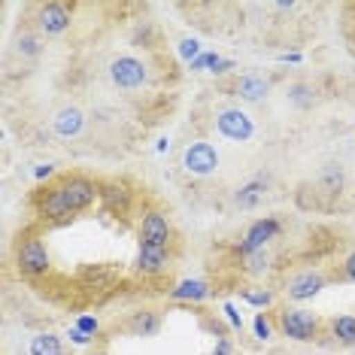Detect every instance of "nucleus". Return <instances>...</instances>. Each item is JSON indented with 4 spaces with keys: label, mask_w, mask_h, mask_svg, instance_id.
<instances>
[{
    "label": "nucleus",
    "mask_w": 355,
    "mask_h": 355,
    "mask_svg": "<svg viewBox=\"0 0 355 355\" xmlns=\"http://www.w3.org/2000/svg\"><path fill=\"white\" fill-rule=\"evenodd\" d=\"M279 61H282V64H301V61H304V55H301V52H282V55H279Z\"/></svg>",
    "instance_id": "obj_35"
},
{
    "label": "nucleus",
    "mask_w": 355,
    "mask_h": 355,
    "mask_svg": "<svg viewBox=\"0 0 355 355\" xmlns=\"http://www.w3.org/2000/svg\"><path fill=\"white\" fill-rule=\"evenodd\" d=\"M140 40L146 46H152V25H149V21H143V25L134 28V43H140Z\"/></svg>",
    "instance_id": "obj_31"
},
{
    "label": "nucleus",
    "mask_w": 355,
    "mask_h": 355,
    "mask_svg": "<svg viewBox=\"0 0 355 355\" xmlns=\"http://www.w3.org/2000/svg\"><path fill=\"white\" fill-rule=\"evenodd\" d=\"M182 171L191 176H213L219 171V149L207 140H191L182 149Z\"/></svg>",
    "instance_id": "obj_8"
},
{
    "label": "nucleus",
    "mask_w": 355,
    "mask_h": 355,
    "mask_svg": "<svg viewBox=\"0 0 355 355\" xmlns=\"http://www.w3.org/2000/svg\"><path fill=\"white\" fill-rule=\"evenodd\" d=\"M94 200H101V182L88 180L83 173H67L34 200V209L43 222L61 225L94 207Z\"/></svg>",
    "instance_id": "obj_1"
},
{
    "label": "nucleus",
    "mask_w": 355,
    "mask_h": 355,
    "mask_svg": "<svg viewBox=\"0 0 355 355\" xmlns=\"http://www.w3.org/2000/svg\"><path fill=\"white\" fill-rule=\"evenodd\" d=\"M209 295H213V286H209L207 279H198V277L180 279L171 288V301H176V304H204Z\"/></svg>",
    "instance_id": "obj_12"
},
{
    "label": "nucleus",
    "mask_w": 355,
    "mask_h": 355,
    "mask_svg": "<svg viewBox=\"0 0 355 355\" xmlns=\"http://www.w3.org/2000/svg\"><path fill=\"white\" fill-rule=\"evenodd\" d=\"M319 185L325 195H337L343 189V167L340 164H328L322 167V176H319Z\"/></svg>",
    "instance_id": "obj_22"
},
{
    "label": "nucleus",
    "mask_w": 355,
    "mask_h": 355,
    "mask_svg": "<svg viewBox=\"0 0 355 355\" xmlns=\"http://www.w3.org/2000/svg\"><path fill=\"white\" fill-rule=\"evenodd\" d=\"M279 234H282V225H279L277 216H261V219L249 222V228L243 231V237H240V243H237L240 258L264 252V249H268Z\"/></svg>",
    "instance_id": "obj_5"
},
{
    "label": "nucleus",
    "mask_w": 355,
    "mask_h": 355,
    "mask_svg": "<svg viewBox=\"0 0 355 355\" xmlns=\"http://www.w3.org/2000/svg\"><path fill=\"white\" fill-rule=\"evenodd\" d=\"M273 331H277V325H273V319L268 316V313H255V319H252V334H255V340L268 343L270 337H273Z\"/></svg>",
    "instance_id": "obj_26"
},
{
    "label": "nucleus",
    "mask_w": 355,
    "mask_h": 355,
    "mask_svg": "<svg viewBox=\"0 0 355 355\" xmlns=\"http://www.w3.org/2000/svg\"><path fill=\"white\" fill-rule=\"evenodd\" d=\"M331 337L343 346H355V316L352 313H343V316H334L328 322Z\"/></svg>",
    "instance_id": "obj_20"
},
{
    "label": "nucleus",
    "mask_w": 355,
    "mask_h": 355,
    "mask_svg": "<svg viewBox=\"0 0 355 355\" xmlns=\"http://www.w3.org/2000/svg\"><path fill=\"white\" fill-rule=\"evenodd\" d=\"M67 340H70V343H76V346H92V343H94V337L83 334V331L73 325V328H67Z\"/></svg>",
    "instance_id": "obj_30"
},
{
    "label": "nucleus",
    "mask_w": 355,
    "mask_h": 355,
    "mask_svg": "<svg viewBox=\"0 0 355 355\" xmlns=\"http://www.w3.org/2000/svg\"><path fill=\"white\" fill-rule=\"evenodd\" d=\"M101 200L112 209V213H128V207H131V189L119 180L101 182Z\"/></svg>",
    "instance_id": "obj_15"
},
{
    "label": "nucleus",
    "mask_w": 355,
    "mask_h": 355,
    "mask_svg": "<svg viewBox=\"0 0 355 355\" xmlns=\"http://www.w3.org/2000/svg\"><path fill=\"white\" fill-rule=\"evenodd\" d=\"M167 149H171V140H167V137H161V140H158V155H164Z\"/></svg>",
    "instance_id": "obj_37"
},
{
    "label": "nucleus",
    "mask_w": 355,
    "mask_h": 355,
    "mask_svg": "<svg viewBox=\"0 0 355 355\" xmlns=\"http://www.w3.org/2000/svg\"><path fill=\"white\" fill-rule=\"evenodd\" d=\"M213 355H234V343H231V337H216Z\"/></svg>",
    "instance_id": "obj_33"
},
{
    "label": "nucleus",
    "mask_w": 355,
    "mask_h": 355,
    "mask_svg": "<svg viewBox=\"0 0 355 355\" xmlns=\"http://www.w3.org/2000/svg\"><path fill=\"white\" fill-rule=\"evenodd\" d=\"M110 83L122 92H137L149 83V64L137 55H119L110 61Z\"/></svg>",
    "instance_id": "obj_4"
},
{
    "label": "nucleus",
    "mask_w": 355,
    "mask_h": 355,
    "mask_svg": "<svg viewBox=\"0 0 355 355\" xmlns=\"http://www.w3.org/2000/svg\"><path fill=\"white\" fill-rule=\"evenodd\" d=\"M92 355H110V352H92Z\"/></svg>",
    "instance_id": "obj_38"
},
{
    "label": "nucleus",
    "mask_w": 355,
    "mask_h": 355,
    "mask_svg": "<svg viewBox=\"0 0 355 355\" xmlns=\"http://www.w3.org/2000/svg\"><path fill=\"white\" fill-rule=\"evenodd\" d=\"M264 195H268V180L258 176V180H249L234 191V204H237L240 209H255L264 200Z\"/></svg>",
    "instance_id": "obj_16"
},
{
    "label": "nucleus",
    "mask_w": 355,
    "mask_h": 355,
    "mask_svg": "<svg viewBox=\"0 0 355 355\" xmlns=\"http://www.w3.org/2000/svg\"><path fill=\"white\" fill-rule=\"evenodd\" d=\"M270 270V255L268 252H255L243 258V273L246 277H264Z\"/></svg>",
    "instance_id": "obj_24"
},
{
    "label": "nucleus",
    "mask_w": 355,
    "mask_h": 355,
    "mask_svg": "<svg viewBox=\"0 0 355 355\" xmlns=\"http://www.w3.org/2000/svg\"><path fill=\"white\" fill-rule=\"evenodd\" d=\"M37 34L46 37H61L73 25V6L61 3V0H49V3L37 6Z\"/></svg>",
    "instance_id": "obj_7"
},
{
    "label": "nucleus",
    "mask_w": 355,
    "mask_h": 355,
    "mask_svg": "<svg viewBox=\"0 0 355 355\" xmlns=\"http://www.w3.org/2000/svg\"><path fill=\"white\" fill-rule=\"evenodd\" d=\"M325 286H328V277L322 270H301L286 279L282 292H286V297L292 304H304V301H313Z\"/></svg>",
    "instance_id": "obj_9"
},
{
    "label": "nucleus",
    "mask_w": 355,
    "mask_h": 355,
    "mask_svg": "<svg viewBox=\"0 0 355 355\" xmlns=\"http://www.w3.org/2000/svg\"><path fill=\"white\" fill-rule=\"evenodd\" d=\"M273 10H277V12H292L295 10V0H279V3H273Z\"/></svg>",
    "instance_id": "obj_36"
},
{
    "label": "nucleus",
    "mask_w": 355,
    "mask_h": 355,
    "mask_svg": "<svg viewBox=\"0 0 355 355\" xmlns=\"http://www.w3.org/2000/svg\"><path fill=\"white\" fill-rule=\"evenodd\" d=\"M222 313H225V319H228L231 331H243V316H240L237 306H234L231 301H228V304H222Z\"/></svg>",
    "instance_id": "obj_29"
},
{
    "label": "nucleus",
    "mask_w": 355,
    "mask_h": 355,
    "mask_svg": "<svg viewBox=\"0 0 355 355\" xmlns=\"http://www.w3.org/2000/svg\"><path fill=\"white\" fill-rule=\"evenodd\" d=\"M28 355H64V343L55 331H37L28 340Z\"/></svg>",
    "instance_id": "obj_18"
},
{
    "label": "nucleus",
    "mask_w": 355,
    "mask_h": 355,
    "mask_svg": "<svg viewBox=\"0 0 355 355\" xmlns=\"http://www.w3.org/2000/svg\"><path fill=\"white\" fill-rule=\"evenodd\" d=\"M52 128H55V134L64 137V140H70V137H79L85 131V116H83V110L79 107H64L55 112V119H52Z\"/></svg>",
    "instance_id": "obj_14"
},
{
    "label": "nucleus",
    "mask_w": 355,
    "mask_h": 355,
    "mask_svg": "<svg viewBox=\"0 0 355 355\" xmlns=\"http://www.w3.org/2000/svg\"><path fill=\"white\" fill-rule=\"evenodd\" d=\"M288 101H292L295 107H313V88L306 83L288 85Z\"/></svg>",
    "instance_id": "obj_27"
},
{
    "label": "nucleus",
    "mask_w": 355,
    "mask_h": 355,
    "mask_svg": "<svg viewBox=\"0 0 355 355\" xmlns=\"http://www.w3.org/2000/svg\"><path fill=\"white\" fill-rule=\"evenodd\" d=\"M176 55H180L185 64H191V61H198L200 55H204V46H200L198 37H182L180 43H176Z\"/></svg>",
    "instance_id": "obj_25"
},
{
    "label": "nucleus",
    "mask_w": 355,
    "mask_h": 355,
    "mask_svg": "<svg viewBox=\"0 0 355 355\" xmlns=\"http://www.w3.org/2000/svg\"><path fill=\"white\" fill-rule=\"evenodd\" d=\"M243 304L249 306H255L258 313H264V310H270L273 304H277V292L273 288H264V286H252V288H243Z\"/></svg>",
    "instance_id": "obj_21"
},
{
    "label": "nucleus",
    "mask_w": 355,
    "mask_h": 355,
    "mask_svg": "<svg viewBox=\"0 0 355 355\" xmlns=\"http://www.w3.org/2000/svg\"><path fill=\"white\" fill-rule=\"evenodd\" d=\"M31 173H34V180H37V182H43V180H49V176L55 173V164H37Z\"/></svg>",
    "instance_id": "obj_34"
},
{
    "label": "nucleus",
    "mask_w": 355,
    "mask_h": 355,
    "mask_svg": "<svg viewBox=\"0 0 355 355\" xmlns=\"http://www.w3.org/2000/svg\"><path fill=\"white\" fill-rule=\"evenodd\" d=\"M213 128L219 131V137L231 143H249L255 137V122L249 112H243L240 107H225L216 112L213 119Z\"/></svg>",
    "instance_id": "obj_6"
},
{
    "label": "nucleus",
    "mask_w": 355,
    "mask_h": 355,
    "mask_svg": "<svg viewBox=\"0 0 355 355\" xmlns=\"http://www.w3.org/2000/svg\"><path fill=\"white\" fill-rule=\"evenodd\" d=\"M173 264V255L171 249H161V246H149V243H140L137 249V258H134V270L143 273V277H164Z\"/></svg>",
    "instance_id": "obj_11"
},
{
    "label": "nucleus",
    "mask_w": 355,
    "mask_h": 355,
    "mask_svg": "<svg viewBox=\"0 0 355 355\" xmlns=\"http://www.w3.org/2000/svg\"><path fill=\"white\" fill-rule=\"evenodd\" d=\"M73 325H76L79 331H83V334H88V337H98V331H101L98 316H76Z\"/></svg>",
    "instance_id": "obj_28"
},
{
    "label": "nucleus",
    "mask_w": 355,
    "mask_h": 355,
    "mask_svg": "<svg viewBox=\"0 0 355 355\" xmlns=\"http://www.w3.org/2000/svg\"><path fill=\"white\" fill-rule=\"evenodd\" d=\"M15 52L21 55V58H40L43 55V40H40V34H19L15 37Z\"/></svg>",
    "instance_id": "obj_23"
},
{
    "label": "nucleus",
    "mask_w": 355,
    "mask_h": 355,
    "mask_svg": "<svg viewBox=\"0 0 355 355\" xmlns=\"http://www.w3.org/2000/svg\"><path fill=\"white\" fill-rule=\"evenodd\" d=\"M140 243L171 249L173 225H171V219H167V213H161V209H146V213H143V219H140Z\"/></svg>",
    "instance_id": "obj_10"
},
{
    "label": "nucleus",
    "mask_w": 355,
    "mask_h": 355,
    "mask_svg": "<svg viewBox=\"0 0 355 355\" xmlns=\"http://www.w3.org/2000/svg\"><path fill=\"white\" fill-rule=\"evenodd\" d=\"M340 273H343V279L355 282V252H349V255L343 258V264H340Z\"/></svg>",
    "instance_id": "obj_32"
},
{
    "label": "nucleus",
    "mask_w": 355,
    "mask_h": 355,
    "mask_svg": "<svg viewBox=\"0 0 355 355\" xmlns=\"http://www.w3.org/2000/svg\"><path fill=\"white\" fill-rule=\"evenodd\" d=\"M277 328L282 331V337L297 343H313L322 334V322L316 313L304 310V306H286L277 313Z\"/></svg>",
    "instance_id": "obj_3"
},
{
    "label": "nucleus",
    "mask_w": 355,
    "mask_h": 355,
    "mask_svg": "<svg viewBox=\"0 0 355 355\" xmlns=\"http://www.w3.org/2000/svg\"><path fill=\"white\" fill-rule=\"evenodd\" d=\"M234 94H237L243 103H261L270 94V79L258 76V73H243L234 85Z\"/></svg>",
    "instance_id": "obj_13"
},
{
    "label": "nucleus",
    "mask_w": 355,
    "mask_h": 355,
    "mask_svg": "<svg viewBox=\"0 0 355 355\" xmlns=\"http://www.w3.org/2000/svg\"><path fill=\"white\" fill-rule=\"evenodd\" d=\"M231 67H234V61L222 58L219 52H209V49H204V55H200L198 61H191V64H189V70H198V73H213V76L228 73Z\"/></svg>",
    "instance_id": "obj_19"
},
{
    "label": "nucleus",
    "mask_w": 355,
    "mask_h": 355,
    "mask_svg": "<svg viewBox=\"0 0 355 355\" xmlns=\"http://www.w3.org/2000/svg\"><path fill=\"white\" fill-rule=\"evenodd\" d=\"M15 270L25 279H43L52 273V255L40 237H21L15 246Z\"/></svg>",
    "instance_id": "obj_2"
},
{
    "label": "nucleus",
    "mask_w": 355,
    "mask_h": 355,
    "mask_svg": "<svg viewBox=\"0 0 355 355\" xmlns=\"http://www.w3.org/2000/svg\"><path fill=\"white\" fill-rule=\"evenodd\" d=\"M128 331H131L134 337H155L161 331V316L155 310H137V313H131V319H128Z\"/></svg>",
    "instance_id": "obj_17"
}]
</instances>
